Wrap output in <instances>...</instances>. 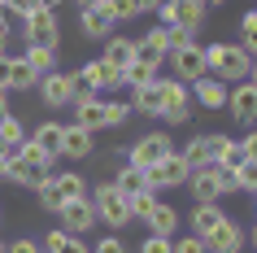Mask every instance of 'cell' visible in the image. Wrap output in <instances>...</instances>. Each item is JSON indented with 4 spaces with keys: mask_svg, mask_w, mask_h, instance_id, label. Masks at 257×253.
Here are the masks:
<instances>
[{
    "mask_svg": "<svg viewBox=\"0 0 257 253\" xmlns=\"http://www.w3.org/2000/svg\"><path fill=\"white\" fill-rule=\"evenodd\" d=\"M153 14H157V27H192V31H201L209 9H205L201 0H162Z\"/></svg>",
    "mask_w": 257,
    "mask_h": 253,
    "instance_id": "cell-5",
    "label": "cell"
},
{
    "mask_svg": "<svg viewBox=\"0 0 257 253\" xmlns=\"http://www.w3.org/2000/svg\"><path fill=\"white\" fill-rule=\"evenodd\" d=\"M0 92H9V57H0Z\"/></svg>",
    "mask_w": 257,
    "mask_h": 253,
    "instance_id": "cell-48",
    "label": "cell"
},
{
    "mask_svg": "<svg viewBox=\"0 0 257 253\" xmlns=\"http://www.w3.org/2000/svg\"><path fill=\"white\" fill-rule=\"evenodd\" d=\"M109 61V66H118V70H126L131 61H136V40H126V35H109L105 40V53H100Z\"/></svg>",
    "mask_w": 257,
    "mask_h": 253,
    "instance_id": "cell-25",
    "label": "cell"
},
{
    "mask_svg": "<svg viewBox=\"0 0 257 253\" xmlns=\"http://www.w3.org/2000/svg\"><path fill=\"white\" fill-rule=\"evenodd\" d=\"M244 161V148H240V140H227V148L218 153V161H214V171H235Z\"/></svg>",
    "mask_w": 257,
    "mask_h": 253,
    "instance_id": "cell-35",
    "label": "cell"
},
{
    "mask_svg": "<svg viewBox=\"0 0 257 253\" xmlns=\"http://www.w3.org/2000/svg\"><path fill=\"white\" fill-rule=\"evenodd\" d=\"M40 249L44 253H92V249H87V240H83V236H70L66 227H61V231H48Z\"/></svg>",
    "mask_w": 257,
    "mask_h": 253,
    "instance_id": "cell-26",
    "label": "cell"
},
{
    "mask_svg": "<svg viewBox=\"0 0 257 253\" xmlns=\"http://www.w3.org/2000/svg\"><path fill=\"white\" fill-rule=\"evenodd\" d=\"M188 92L201 109H227V83L214 79V74H201L196 83H188Z\"/></svg>",
    "mask_w": 257,
    "mask_h": 253,
    "instance_id": "cell-16",
    "label": "cell"
},
{
    "mask_svg": "<svg viewBox=\"0 0 257 253\" xmlns=\"http://www.w3.org/2000/svg\"><path fill=\"white\" fill-rule=\"evenodd\" d=\"M53 188H57V197H61V201H79V197H87V179H83L79 171H61V175H53Z\"/></svg>",
    "mask_w": 257,
    "mask_h": 253,
    "instance_id": "cell-29",
    "label": "cell"
},
{
    "mask_svg": "<svg viewBox=\"0 0 257 253\" xmlns=\"http://www.w3.org/2000/svg\"><path fill=\"white\" fill-rule=\"evenodd\" d=\"M253 210H257V192H253Z\"/></svg>",
    "mask_w": 257,
    "mask_h": 253,
    "instance_id": "cell-58",
    "label": "cell"
},
{
    "mask_svg": "<svg viewBox=\"0 0 257 253\" xmlns=\"http://www.w3.org/2000/svg\"><path fill=\"white\" fill-rule=\"evenodd\" d=\"M87 197H92L96 223L113 227V231H122V227L131 223V205H126V197H122L118 188H113V179H109V184H96V188H87Z\"/></svg>",
    "mask_w": 257,
    "mask_h": 253,
    "instance_id": "cell-2",
    "label": "cell"
},
{
    "mask_svg": "<svg viewBox=\"0 0 257 253\" xmlns=\"http://www.w3.org/2000/svg\"><path fill=\"white\" fill-rule=\"evenodd\" d=\"M22 35H27V48H61V22H57L53 9H35L31 18H22Z\"/></svg>",
    "mask_w": 257,
    "mask_h": 253,
    "instance_id": "cell-4",
    "label": "cell"
},
{
    "mask_svg": "<svg viewBox=\"0 0 257 253\" xmlns=\"http://www.w3.org/2000/svg\"><path fill=\"white\" fill-rule=\"evenodd\" d=\"M166 61H170V70H175L179 83H196L205 74V44H188V48L170 53Z\"/></svg>",
    "mask_w": 257,
    "mask_h": 253,
    "instance_id": "cell-12",
    "label": "cell"
},
{
    "mask_svg": "<svg viewBox=\"0 0 257 253\" xmlns=\"http://www.w3.org/2000/svg\"><path fill=\"white\" fill-rule=\"evenodd\" d=\"M248 83H253V88H257V61H253V70H248Z\"/></svg>",
    "mask_w": 257,
    "mask_h": 253,
    "instance_id": "cell-54",
    "label": "cell"
},
{
    "mask_svg": "<svg viewBox=\"0 0 257 253\" xmlns=\"http://www.w3.org/2000/svg\"><path fill=\"white\" fill-rule=\"evenodd\" d=\"M92 253H126V244H122V236H100Z\"/></svg>",
    "mask_w": 257,
    "mask_h": 253,
    "instance_id": "cell-42",
    "label": "cell"
},
{
    "mask_svg": "<svg viewBox=\"0 0 257 253\" xmlns=\"http://www.w3.org/2000/svg\"><path fill=\"white\" fill-rule=\"evenodd\" d=\"M140 253H170V236H153L149 231V236L140 240Z\"/></svg>",
    "mask_w": 257,
    "mask_h": 253,
    "instance_id": "cell-41",
    "label": "cell"
},
{
    "mask_svg": "<svg viewBox=\"0 0 257 253\" xmlns=\"http://www.w3.org/2000/svg\"><path fill=\"white\" fill-rule=\"evenodd\" d=\"M144 227H149L153 236H175L179 231V210L166 205V201H157V205L149 210V218H144Z\"/></svg>",
    "mask_w": 257,
    "mask_h": 253,
    "instance_id": "cell-24",
    "label": "cell"
},
{
    "mask_svg": "<svg viewBox=\"0 0 257 253\" xmlns=\"http://www.w3.org/2000/svg\"><path fill=\"white\" fill-rule=\"evenodd\" d=\"M22 57H27V66L35 70L40 79H44V74H53V70H57V53H53V48H27V53H22Z\"/></svg>",
    "mask_w": 257,
    "mask_h": 253,
    "instance_id": "cell-32",
    "label": "cell"
},
{
    "mask_svg": "<svg viewBox=\"0 0 257 253\" xmlns=\"http://www.w3.org/2000/svg\"><path fill=\"white\" fill-rule=\"evenodd\" d=\"M222 218H227V214H222V205H218V201H196V210H192V236L205 240L218 223H222Z\"/></svg>",
    "mask_w": 257,
    "mask_h": 253,
    "instance_id": "cell-22",
    "label": "cell"
},
{
    "mask_svg": "<svg viewBox=\"0 0 257 253\" xmlns=\"http://www.w3.org/2000/svg\"><path fill=\"white\" fill-rule=\"evenodd\" d=\"M248 240H253V249H257V227H253V231H248Z\"/></svg>",
    "mask_w": 257,
    "mask_h": 253,
    "instance_id": "cell-56",
    "label": "cell"
},
{
    "mask_svg": "<svg viewBox=\"0 0 257 253\" xmlns=\"http://www.w3.org/2000/svg\"><path fill=\"white\" fill-rule=\"evenodd\" d=\"M74 122L83 131H105V101L100 96H87V101H74Z\"/></svg>",
    "mask_w": 257,
    "mask_h": 253,
    "instance_id": "cell-20",
    "label": "cell"
},
{
    "mask_svg": "<svg viewBox=\"0 0 257 253\" xmlns=\"http://www.w3.org/2000/svg\"><path fill=\"white\" fill-rule=\"evenodd\" d=\"M227 140H231V135H222V131H209V135H192L188 144L179 148V157L188 161L192 171H201V166H214V161H218V153L227 148Z\"/></svg>",
    "mask_w": 257,
    "mask_h": 253,
    "instance_id": "cell-6",
    "label": "cell"
},
{
    "mask_svg": "<svg viewBox=\"0 0 257 253\" xmlns=\"http://www.w3.org/2000/svg\"><path fill=\"white\" fill-rule=\"evenodd\" d=\"M126 205H131V218H140V223H144V218H149V210L157 205V197H153V188H149V192H136V197H126Z\"/></svg>",
    "mask_w": 257,
    "mask_h": 253,
    "instance_id": "cell-39",
    "label": "cell"
},
{
    "mask_svg": "<svg viewBox=\"0 0 257 253\" xmlns=\"http://www.w3.org/2000/svg\"><path fill=\"white\" fill-rule=\"evenodd\" d=\"M35 92H40V101L48 109H66V105H74V74L53 70V74H44V79L35 83Z\"/></svg>",
    "mask_w": 257,
    "mask_h": 253,
    "instance_id": "cell-9",
    "label": "cell"
},
{
    "mask_svg": "<svg viewBox=\"0 0 257 253\" xmlns=\"http://www.w3.org/2000/svg\"><path fill=\"white\" fill-rule=\"evenodd\" d=\"M9 114H14V109H9V92H0V122L9 118Z\"/></svg>",
    "mask_w": 257,
    "mask_h": 253,
    "instance_id": "cell-49",
    "label": "cell"
},
{
    "mask_svg": "<svg viewBox=\"0 0 257 253\" xmlns=\"http://www.w3.org/2000/svg\"><path fill=\"white\" fill-rule=\"evenodd\" d=\"M131 109H140V114H149V118H162V96H157V79H153L149 88H140V92H131Z\"/></svg>",
    "mask_w": 257,
    "mask_h": 253,
    "instance_id": "cell-30",
    "label": "cell"
},
{
    "mask_svg": "<svg viewBox=\"0 0 257 253\" xmlns=\"http://www.w3.org/2000/svg\"><path fill=\"white\" fill-rule=\"evenodd\" d=\"M170 253H209V249H205L201 236H192V231H188L183 240H170Z\"/></svg>",
    "mask_w": 257,
    "mask_h": 253,
    "instance_id": "cell-40",
    "label": "cell"
},
{
    "mask_svg": "<svg viewBox=\"0 0 257 253\" xmlns=\"http://www.w3.org/2000/svg\"><path fill=\"white\" fill-rule=\"evenodd\" d=\"M5 5H9V9H14L18 18H31L35 9H40V0H5Z\"/></svg>",
    "mask_w": 257,
    "mask_h": 253,
    "instance_id": "cell-44",
    "label": "cell"
},
{
    "mask_svg": "<svg viewBox=\"0 0 257 253\" xmlns=\"http://www.w3.org/2000/svg\"><path fill=\"white\" fill-rule=\"evenodd\" d=\"M40 74L27 66V57H9V92H35Z\"/></svg>",
    "mask_w": 257,
    "mask_h": 253,
    "instance_id": "cell-28",
    "label": "cell"
},
{
    "mask_svg": "<svg viewBox=\"0 0 257 253\" xmlns=\"http://www.w3.org/2000/svg\"><path fill=\"white\" fill-rule=\"evenodd\" d=\"M131 5H136V18H140V14H153V9H157L162 0H131Z\"/></svg>",
    "mask_w": 257,
    "mask_h": 253,
    "instance_id": "cell-47",
    "label": "cell"
},
{
    "mask_svg": "<svg viewBox=\"0 0 257 253\" xmlns=\"http://www.w3.org/2000/svg\"><path fill=\"white\" fill-rule=\"evenodd\" d=\"M79 35L83 40H109L113 35V18L96 5V9H79Z\"/></svg>",
    "mask_w": 257,
    "mask_h": 253,
    "instance_id": "cell-19",
    "label": "cell"
},
{
    "mask_svg": "<svg viewBox=\"0 0 257 253\" xmlns=\"http://www.w3.org/2000/svg\"><path fill=\"white\" fill-rule=\"evenodd\" d=\"M144 175H149V188H153V192H162V188H179V184H188L192 166L179 157V148H175V153H166L162 161H153Z\"/></svg>",
    "mask_w": 257,
    "mask_h": 253,
    "instance_id": "cell-8",
    "label": "cell"
},
{
    "mask_svg": "<svg viewBox=\"0 0 257 253\" xmlns=\"http://www.w3.org/2000/svg\"><path fill=\"white\" fill-rule=\"evenodd\" d=\"M126 118H131V105H126V101H105V131L122 127Z\"/></svg>",
    "mask_w": 257,
    "mask_h": 253,
    "instance_id": "cell-37",
    "label": "cell"
},
{
    "mask_svg": "<svg viewBox=\"0 0 257 253\" xmlns=\"http://www.w3.org/2000/svg\"><path fill=\"white\" fill-rule=\"evenodd\" d=\"M244 244H248V231H244L235 218H222V223L205 236V249L209 253H240Z\"/></svg>",
    "mask_w": 257,
    "mask_h": 253,
    "instance_id": "cell-11",
    "label": "cell"
},
{
    "mask_svg": "<svg viewBox=\"0 0 257 253\" xmlns=\"http://www.w3.org/2000/svg\"><path fill=\"white\" fill-rule=\"evenodd\" d=\"M240 148H244V157H248V161H257V127L240 140Z\"/></svg>",
    "mask_w": 257,
    "mask_h": 253,
    "instance_id": "cell-46",
    "label": "cell"
},
{
    "mask_svg": "<svg viewBox=\"0 0 257 253\" xmlns=\"http://www.w3.org/2000/svg\"><path fill=\"white\" fill-rule=\"evenodd\" d=\"M235 188H240V192H257V161L244 157L240 166H235Z\"/></svg>",
    "mask_w": 257,
    "mask_h": 253,
    "instance_id": "cell-38",
    "label": "cell"
},
{
    "mask_svg": "<svg viewBox=\"0 0 257 253\" xmlns=\"http://www.w3.org/2000/svg\"><path fill=\"white\" fill-rule=\"evenodd\" d=\"M92 148H96V135L92 131H83L79 122H61V157H92Z\"/></svg>",
    "mask_w": 257,
    "mask_h": 253,
    "instance_id": "cell-15",
    "label": "cell"
},
{
    "mask_svg": "<svg viewBox=\"0 0 257 253\" xmlns=\"http://www.w3.org/2000/svg\"><path fill=\"white\" fill-rule=\"evenodd\" d=\"M240 48L257 61V9H248V14L240 18Z\"/></svg>",
    "mask_w": 257,
    "mask_h": 253,
    "instance_id": "cell-33",
    "label": "cell"
},
{
    "mask_svg": "<svg viewBox=\"0 0 257 253\" xmlns=\"http://www.w3.org/2000/svg\"><path fill=\"white\" fill-rule=\"evenodd\" d=\"M0 57H9V35H0Z\"/></svg>",
    "mask_w": 257,
    "mask_h": 253,
    "instance_id": "cell-53",
    "label": "cell"
},
{
    "mask_svg": "<svg viewBox=\"0 0 257 253\" xmlns=\"http://www.w3.org/2000/svg\"><path fill=\"white\" fill-rule=\"evenodd\" d=\"M113 188H118L122 197H136V192H149V175L140 171V166H131V161H122V166H118V179H113Z\"/></svg>",
    "mask_w": 257,
    "mask_h": 253,
    "instance_id": "cell-27",
    "label": "cell"
},
{
    "mask_svg": "<svg viewBox=\"0 0 257 253\" xmlns=\"http://www.w3.org/2000/svg\"><path fill=\"white\" fill-rule=\"evenodd\" d=\"M248 70H253V57L244 53L240 44H205V74H214V79H222L231 88V83H244L248 79Z\"/></svg>",
    "mask_w": 257,
    "mask_h": 253,
    "instance_id": "cell-1",
    "label": "cell"
},
{
    "mask_svg": "<svg viewBox=\"0 0 257 253\" xmlns=\"http://www.w3.org/2000/svg\"><path fill=\"white\" fill-rule=\"evenodd\" d=\"M205 9H222V5H227V0H201Z\"/></svg>",
    "mask_w": 257,
    "mask_h": 253,
    "instance_id": "cell-52",
    "label": "cell"
},
{
    "mask_svg": "<svg viewBox=\"0 0 257 253\" xmlns=\"http://www.w3.org/2000/svg\"><path fill=\"white\" fill-rule=\"evenodd\" d=\"M61 227H66L70 236H83V231H92L96 227V210H92V197H79V201H66L61 210H57Z\"/></svg>",
    "mask_w": 257,
    "mask_h": 253,
    "instance_id": "cell-13",
    "label": "cell"
},
{
    "mask_svg": "<svg viewBox=\"0 0 257 253\" xmlns=\"http://www.w3.org/2000/svg\"><path fill=\"white\" fill-rule=\"evenodd\" d=\"M27 140H31L35 148H40L44 157H53V161L61 157V122H40V127H35V131H31Z\"/></svg>",
    "mask_w": 257,
    "mask_h": 253,
    "instance_id": "cell-23",
    "label": "cell"
},
{
    "mask_svg": "<svg viewBox=\"0 0 257 253\" xmlns=\"http://www.w3.org/2000/svg\"><path fill=\"white\" fill-rule=\"evenodd\" d=\"M0 140H5L9 148H18L22 140H27V127H22V118H18V114H9V118L0 122Z\"/></svg>",
    "mask_w": 257,
    "mask_h": 253,
    "instance_id": "cell-34",
    "label": "cell"
},
{
    "mask_svg": "<svg viewBox=\"0 0 257 253\" xmlns=\"http://www.w3.org/2000/svg\"><path fill=\"white\" fill-rule=\"evenodd\" d=\"M79 9H96V5H105V0H74Z\"/></svg>",
    "mask_w": 257,
    "mask_h": 253,
    "instance_id": "cell-51",
    "label": "cell"
},
{
    "mask_svg": "<svg viewBox=\"0 0 257 253\" xmlns=\"http://www.w3.org/2000/svg\"><path fill=\"white\" fill-rule=\"evenodd\" d=\"M227 109H231V118H235V122L257 127V88L248 79H244V83H231V88H227Z\"/></svg>",
    "mask_w": 257,
    "mask_h": 253,
    "instance_id": "cell-10",
    "label": "cell"
},
{
    "mask_svg": "<svg viewBox=\"0 0 257 253\" xmlns=\"http://www.w3.org/2000/svg\"><path fill=\"white\" fill-rule=\"evenodd\" d=\"M79 74H83V83H87L92 92H109V88H118V83H122V70H118V66H109L105 57H92V61L79 70Z\"/></svg>",
    "mask_w": 257,
    "mask_h": 253,
    "instance_id": "cell-17",
    "label": "cell"
},
{
    "mask_svg": "<svg viewBox=\"0 0 257 253\" xmlns=\"http://www.w3.org/2000/svg\"><path fill=\"white\" fill-rule=\"evenodd\" d=\"M61 5H66V0H40V9H53V14L61 9Z\"/></svg>",
    "mask_w": 257,
    "mask_h": 253,
    "instance_id": "cell-50",
    "label": "cell"
},
{
    "mask_svg": "<svg viewBox=\"0 0 257 253\" xmlns=\"http://www.w3.org/2000/svg\"><path fill=\"white\" fill-rule=\"evenodd\" d=\"M188 44H196V31L192 27H166V48H170V53L188 48Z\"/></svg>",
    "mask_w": 257,
    "mask_h": 253,
    "instance_id": "cell-36",
    "label": "cell"
},
{
    "mask_svg": "<svg viewBox=\"0 0 257 253\" xmlns=\"http://www.w3.org/2000/svg\"><path fill=\"white\" fill-rule=\"evenodd\" d=\"M9 153H14V148H9V144H5V140H0V157H9Z\"/></svg>",
    "mask_w": 257,
    "mask_h": 253,
    "instance_id": "cell-55",
    "label": "cell"
},
{
    "mask_svg": "<svg viewBox=\"0 0 257 253\" xmlns=\"http://www.w3.org/2000/svg\"><path fill=\"white\" fill-rule=\"evenodd\" d=\"M9 253H44V249H40V240L22 236V240H14V244H9Z\"/></svg>",
    "mask_w": 257,
    "mask_h": 253,
    "instance_id": "cell-45",
    "label": "cell"
},
{
    "mask_svg": "<svg viewBox=\"0 0 257 253\" xmlns=\"http://www.w3.org/2000/svg\"><path fill=\"white\" fill-rule=\"evenodd\" d=\"M157 96H162V118L170 122V127H179V122L192 118V92H188V83H179L175 74L157 79Z\"/></svg>",
    "mask_w": 257,
    "mask_h": 253,
    "instance_id": "cell-3",
    "label": "cell"
},
{
    "mask_svg": "<svg viewBox=\"0 0 257 253\" xmlns=\"http://www.w3.org/2000/svg\"><path fill=\"white\" fill-rule=\"evenodd\" d=\"M48 175H53V166H48V161H27V157H18V153H9V179H14V184L40 188Z\"/></svg>",
    "mask_w": 257,
    "mask_h": 253,
    "instance_id": "cell-18",
    "label": "cell"
},
{
    "mask_svg": "<svg viewBox=\"0 0 257 253\" xmlns=\"http://www.w3.org/2000/svg\"><path fill=\"white\" fill-rule=\"evenodd\" d=\"M166 153H175V140H170L166 131H149V135H140L136 144L126 148V161L140 166V171H149L153 161H162Z\"/></svg>",
    "mask_w": 257,
    "mask_h": 253,
    "instance_id": "cell-7",
    "label": "cell"
},
{
    "mask_svg": "<svg viewBox=\"0 0 257 253\" xmlns=\"http://www.w3.org/2000/svg\"><path fill=\"white\" fill-rule=\"evenodd\" d=\"M0 5H5V0H0Z\"/></svg>",
    "mask_w": 257,
    "mask_h": 253,
    "instance_id": "cell-59",
    "label": "cell"
},
{
    "mask_svg": "<svg viewBox=\"0 0 257 253\" xmlns=\"http://www.w3.org/2000/svg\"><path fill=\"white\" fill-rule=\"evenodd\" d=\"M0 253H9V244H5V240H0Z\"/></svg>",
    "mask_w": 257,
    "mask_h": 253,
    "instance_id": "cell-57",
    "label": "cell"
},
{
    "mask_svg": "<svg viewBox=\"0 0 257 253\" xmlns=\"http://www.w3.org/2000/svg\"><path fill=\"white\" fill-rule=\"evenodd\" d=\"M153 79H157V70H153V66H144V61H131V66L122 70V83H126L131 92H140V88H149Z\"/></svg>",
    "mask_w": 257,
    "mask_h": 253,
    "instance_id": "cell-31",
    "label": "cell"
},
{
    "mask_svg": "<svg viewBox=\"0 0 257 253\" xmlns=\"http://www.w3.org/2000/svg\"><path fill=\"white\" fill-rule=\"evenodd\" d=\"M166 57H170V48H166V27H153L149 35H140V40H136V61L162 70Z\"/></svg>",
    "mask_w": 257,
    "mask_h": 253,
    "instance_id": "cell-14",
    "label": "cell"
},
{
    "mask_svg": "<svg viewBox=\"0 0 257 253\" xmlns=\"http://www.w3.org/2000/svg\"><path fill=\"white\" fill-rule=\"evenodd\" d=\"M14 153H18V157H27V161H48V166H53V157H44V153H40L35 144H31V140H22V144H18Z\"/></svg>",
    "mask_w": 257,
    "mask_h": 253,
    "instance_id": "cell-43",
    "label": "cell"
},
{
    "mask_svg": "<svg viewBox=\"0 0 257 253\" xmlns=\"http://www.w3.org/2000/svg\"><path fill=\"white\" fill-rule=\"evenodd\" d=\"M188 184H192V197H196V201H218V197H222V179H218L214 166L192 171V175H188Z\"/></svg>",
    "mask_w": 257,
    "mask_h": 253,
    "instance_id": "cell-21",
    "label": "cell"
}]
</instances>
